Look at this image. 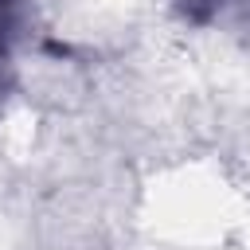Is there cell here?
<instances>
[{
    "mask_svg": "<svg viewBox=\"0 0 250 250\" xmlns=\"http://www.w3.org/2000/svg\"><path fill=\"white\" fill-rule=\"evenodd\" d=\"M8 27H12V4L0 0V59H4V43H8Z\"/></svg>",
    "mask_w": 250,
    "mask_h": 250,
    "instance_id": "cell-1",
    "label": "cell"
}]
</instances>
